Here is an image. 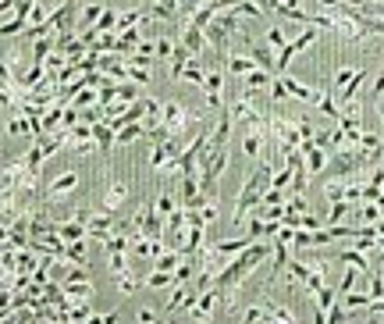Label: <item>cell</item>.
<instances>
[{
  "instance_id": "obj_6",
  "label": "cell",
  "mask_w": 384,
  "mask_h": 324,
  "mask_svg": "<svg viewBox=\"0 0 384 324\" xmlns=\"http://www.w3.org/2000/svg\"><path fill=\"white\" fill-rule=\"evenodd\" d=\"M86 232H89V239L107 242V239L118 232V217H114V210H93L89 221H86Z\"/></svg>"
},
{
  "instance_id": "obj_9",
  "label": "cell",
  "mask_w": 384,
  "mask_h": 324,
  "mask_svg": "<svg viewBox=\"0 0 384 324\" xmlns=\"http://www.w3.org/2000/svg\"><path fill=\"white\" fill-rule=\"evenodd\" d=\"M263 313H267V324H295V310L285 306V303H274V299H260Z\"/></svg>"
},
{
  "instance_id": "obj_31",
  "label": "cell",
  "mask_w": 384,
  "mask_h": 324,
  "mask_svg": "<svg viewBox=\"0 0 384 324\" xmlns=\"http://www.w3.org/2000/svg\"><path fill=\"white\" fill-rule=\"evenodd\" d=\"M143 4H150V0H143Z\"/></svg>"
},
{
  "instance_id": "obj_30",
  "label": "cell",
  "mask_w": 384,
  "mask_h": 324,
  "mask_svg": "<svg viewBox=\"0 0 384 324\" xmlns=\"http://www.w3.org/2000/svg\"><path fill=\"white\" fill-rule=\"evenodd\" d=\"M11 242V225H0V246Z\"/></svg>"
},
{
  "instance_id": "obj_14",
  "label": "cell",
  "mask_w": 384,
  "mask_h": 324,
  "mask_svg": "<svg viewBox=\"0 0 384 324\" xmlns=\"http://www.w3.org/2000/svg\"><path fill=\"white\" fill-rule=\"evenodd\" d=\"M246 246H253V239H249V235H238V239L214 242V253H217V256H224V260H231V256H235V253H242Z\"/></svg>"
},
{
  "instance_id": "obj_21",
  "label": "cell",
  "mask_w": 384,
  "mask_h": 324,
  "mask_svg": "<svg viewBox=\"0 0 384 324\" xmlns=\"http://www.w3.org/2000/svg\"><path fill=\"white\" fill-rule=\"evenodd\" d=\"M114 281H118V292H121V296H136V292L143 288V278H136V271H125V274H118Z\"/></svg>"
},
{
  "instance_id": "obj_22",
  "label": "cell",
  "mask_w": 384,
  "mask_h": 324,
  "mask_svg": "<svg viewBox=\"0 0 384 324\" xmlns=\"http://www.w3.org/2000/svg\"><path fill=\"white\" fill-rule=\"evenodd\" d=\"M338 260H341V264H349V267H359L363 274H370V260H366L359 249H341V253H338Z\"/></svg>"
},
{
  "instance_id": "obj_3",
  "label": "cell",
  "mask_w": 384,
  "mask_h": 324,
  "mask_svg": "<svg viewBox=\"0 0 384 324\" xmlns=\"http://www.w3.org/2000/svg\"><path fill=\"white\" fill-rule=\"evenodd\" d=\"M68 296V303H89L93 299V278H89V267H68L65 278L57 281Z\"/></svg>"
},
{
  "instance_id": "obj_2",
  "label": "cell",
  "mask_w": 384,
  "mask_h": 324,
  "mask_svg": "<svg viewBox=\"0 0 384 324\" xmlns=\"http://www.w3.org/2000/svg\"><path fill=\"white\" fill-rule=\"evenodd\" d=\"M160 125H164V132H168V136H175V139L189 143L192 111H189L185 104H178V100H164V104H160Z\"/></svg>"
},
{
  "instance_id": "obj_18",
  "label": "cell",
  "mask_w": 384,
  "mask_h": 324,
  "mask_svg": "<svg viewBox=\"0 0 384 324\" xmlns=\"http://www.w3.org/2000/svg\"><path fill=\"white\" fill-rule=\"evenodd\" d=\"M136 264H132V256L128 253H114V249H107V271L118 278V274H125V271H132Z\"/></svg>"
},
{
  "instance_id": "obj_1",
  "label": "cell",
  "mask_w": 384,
  "mask_h": 324,
  "mask_svg": "<svg viewBox=\"0 0 384 324\" xmlns=\"http://www.w3.org/2000/svg\"><path fill=\"white\" fill-rule=\"evenodd\" d=\"M270 178H274V164H270V157H260V164L253 168V175L242 182V189H238V196H235V214H231V225H235V228H242L246 214L263 200V193L270 189Z\"/></svg>"
},
{
  "instance_id": "obj_4",
  "label": "cell",
  "mask_w": 384,
  "mask_h": 324,
  "mask_svg": "<svg viewBox=\"0 0 384 324\" xmlns=\"http://www.w3.org/2000/svg\"><path fill=\"white\" fill-rule=\"evenodd\" d=\"M217 306H221V296H217V288L210 285V288H207V292H199V296H196V299L182 310V313H185L192 324H210V320L217 317Z\"/></svg>"
},
{
  "instance_id": "obj_26",
  "label": "cell",
  "mask_w": 384,
  "mask_h": 324,
  "mask_svg": "<svg viewBox=\"0 0 384 324\" xmlns=\"http://www.w3.org/2000/svg\"><path fill=\"white\" fill-rule=\"evenodd\" d=\"M175 47H178V40H168V36H160V40L153 43V54H157V61H171Z\"/></svg>"
},
{
  "instance_id": "obj_16",
  "label": "cell",
  "mask_w": 384,
  "mask_h": 324,
  "mask_svg": "<svg viewBox=\"0 0 384 324\" xmlns=\"http://www.w3.org/2000/svg\"><path fill=\"white\" fill-rule=\"evenodd\" d=\"M143 285H146V288H160V292H164V288H175L178 281H175V271H160V267H153V271L143 278Z\"/></svg>"
},
{
  "instance_id": "obj_29",
  "label": "cell",
  "mask_w": 384,
  "mask_h": 324,
  "mask_svg": "<svg viewBox=\"0 0 384 324\" xmlns=\"http://www.w3.org/2000/svg\"><path fill=\"white\" fill-rule=\"evenodd\" d=\"M18 8V0H0V15H11Z\"/></svg>"
},
{
  "instance_id": "obj_12",
  "label": "cell",
  "mask_w": 384,
  "mask_h": 324,
  "mask_svg": "<svg viewBox=\"0 0 384 324\" xmlns=\"http://www.w3.org/2000/svg\"><path fill=\"white\" fill-rule=\"evenodd\" d=\"M228 61H224V68L231 72V75H238V79H246L253 68H256V61L249 58V54H224Z\"/></svg>"
},
{
  "instance_id": "obj_17",
  "label": "cell",
  "mask_w": 384,
  "mask_h": 324,
  "mask_svg": "<svg viewBox=\"0 0 384 324\" xmlns=\"http://www.w3.org/2000/svg\"><path fill=\"white\" fill-rule=\"evenodd\" d=\"M100 15H104V4H100V0H86L82 11H79V29H93Z\"/></svg>"
},
{
  "instance_id": "obj_13",
  "label": "cell",
  "mask_w": 384,
  "mask_h": 324,
  "mask_svg": "<svg viewBox=\"0 0 384 324\" xmlns=\"http://www.w3.org/2000/svg\"><path fill=\"white\" fill-rule=\"evenodd\" d=\"M128 143H146V125H143V122H132V125L118 129L114 146H128Z\"/></svg>"
},
{
  "instance_id": "obj_19",
  "label": "cell",
  "mask_w": 384,
  "mask_h": 324,
  "mask_svg": "<svg viewBox=\"0 0 384 324\" xmlns=\"http://www.w3.org/2000/svg\"><path fill=\"white\" fill-rule=\"evenodd\" d=\"M153 203H157V214H160L164 221H168V217L182 207V203H178V196H175V193H168V189H164L160 196H153Z\"/></svg>"
},
{
  "instance_id": "obj_24",
  "label": "cell",
  "mask_w": 384,
  "mask_h": 324,
  "mask_svg": "<svg viewBox=\"0 0 384 324\" xmlns=\"http://www.w3.org/2000/svg\"><path fill=\"white\" fill-rule=\"evenodd\" d=\"M114 26H118V11H114V8H104V15L97 18L93 29H97L100 36H107V33H114Z\"/></svg>"
},
{
  "instance_id": "obj_5",
  "label": "cell",
  "mask_w": 384,
  "mask_h": 324,
  "mask_svg": "<svg viewBox=\"0 0 384 324\" xmlns=\"http://www.w3.org/2000/svg\"><path fill=\"white\" fill-rule=\"evenodd\" d=\"M75 189H79V171L65 168V171H57V175H54V178L43 185V200H50V203H61V200H68Z\"/></svg>"
},
{
  "instance_id": "obj_23",
  "label": "cell",
  "mask_w": 384,
  "mask_h": 324,
  "mask_svg": "<svg viewBox=\"0 0 384 324\" xmlns=\"http://www.w3.org/2000/svg\"><path fill=\"white\" fill-rule=\"evenodd\" d=\"M153 264H157L160 271H175V267L182 264V249H160V253L153 256Z\"/></svg>"
},
{
  "instance_id": "obj_25",
  "label": "cell",
  "mask_w": 384,
  "mask_h": 324,
  "mask_svg": "<svg viewBox=\"0 0 384 324\" xmlns=\"http://www.w3.org/2000/svg\"><path fill=\"white\" fill-rule=\"evenodd\" d=\"M263 43H267L270 50H281V47L288 43V36H285V26H270V29H267V40H263Z\"/></svg>"
},
{
  "instance_id": "obj_27",
  "label": "cell",
  "mask_w": 384,
  "mask_h": 324,
  "mask_svg": "<svg viewBox=\"0 0 384 324\" xmlns=\"http://www.w3.org/2000/svg\"><path fill=\"white\" fill-rule=\"evenodd\" d=\"M366 296H370V299H384V278H380V274H370Z\"/></svg>"
},
{
  "instance_id": "obj_8",
  "label": "cell",
  "mask_w": 384,
  "mask_h": 324,
  "mask_svg": "<svg viewBox=\"0 0 384 324\" xmlns=\"http://www.w3.org/2000/svg\"><path fill=\"white\" fill-rule=\"evenodd\" d=\"M57 260H65L68 267H89V239L65 242V253H61Z\"/></svg>"
},
{
  "instance_id": "obj_11",
  "label": "cell",
  "mask_w": 384,
  "mask_h": 324,
  "mask_svg": "<svg viewBox=\"0 0 384 324\" xmlns=\"http://www.w3.org/2000/svg\"><path fill=\"white\" fill-rule=\"evenodd\" d=\"M246 47H249V58L256 61V68H263V72H270V75H274V50H270L267 43L249 40V36H246Z\"/></svg>"
},
{
  "instance_id": "obj_15",
  "label": "cell",
  "mask_w": 384,
  "mask_h": 324,
  "mask_svg": "<svg viewBox=\"0 0 384 324\" xmlns=\"http://www.w3.org/2000/svg\"><path fill=\"white\" fill-rule=\"evenodd\" d=\"M270 82H274V75H270V72L253 68V72L242 79V90H246V93H256V90H270Z\"/></svg>"
},
{
  "instance_id": "obj_10",
  "label": "cell",
  "mask_w": 384,
  "mask_h": 324,
  "mask_svg": "<svg viewBox=\"0 0 384 324\" xmlns=\"http://www.w3.org/2000/svg\"><path fill=\"white\" fill-rule=\"evenodd\" d=\"M8 136H11V139H36V129H33L29 114L11 111V118H8Z\"/></svg>"
},
{
  "instance_id": "obj_20",
  "label": "cell",
  "mask_w": 384,
  "mask_h": 324,
  "mask_svg": "<svg viewBox=\"0 0 384 324\" xmlns=\"http://www.w3.org/2000/svg\"><path fill=\"white\" fill-rule=\"evenodd\" d=\"M182 79H185V82H192V86H203V79H207V68H203V58H192V61L185 65V72H182Z\"/></svg>"
},
{
  "instance_id": "obj_28",
  "label": "cell",
  "mask_w": 384,
  "mask_h": 324,
  "mask_svg": "<svg viewBox=\"0 0 384 324\" xmlns=\"http://www.w3.org/2000/svg\"><path fill=\"white\" fill-rule=\"evenodd\" d=\"M136 324H164V317H160L157 310H150V306H146V310H139V313H136Z\"/></svg>"
},
{
  "instance_id": "obj_7",
  "label": "cell",
  "mask_w": 384,
  "mask_h": 324,
  "mask_svg": "<svg viewBox=\"0 0 384 324\" xmlns=\"http://www.w3.org/2000/svg\"><path fill=\"white\" fill-rule=\"evenodd\" d=\"M128 193H132V185L125 178H111L107 189H104V210H118L128 200Z\"/></svg>"
}]
</instances>
